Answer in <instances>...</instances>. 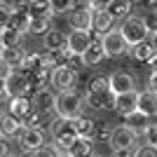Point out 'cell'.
<instances>
[{"label": "cell", "mask_w": 157, "mask_h": 157, "mask_svg": "<svg viewBox=\"0 0 157 157\" xmlns=\"http://www.w3.org/2000/svg\"><path fill=\"white\" fill-rule=\"evenodd\" d=\"M54 113L56 117L63 120H75L85 113V96L73 92H56V103H54Z\"/></svg>", "instance_id": "cell-1"}, {"label": "cell", "mask_w": 157, "mask_h": 157, "mask_svg": "<svg viewBox=\"0 0 157 157\" xmlns=\"http://www.w3.org/2000/svg\"><path fill=\"white\" fill-rule=\"evenodd\" d=\"M49 138H52V143L56 145L61 152H68L71 145L75 143V138H78V131L73 127V120L54 117L52 122H49Z\"/></svg>", "instance_id": "cell-2"}, {"label": "cell", "mask_w": 157, "mask_h": 157, "mask_svg": "<svg viewBox=\"0 0 157 157\" xmlns=\"http://www.w3.org/2000/svg\"><path fill=\"white\" fill-rule=\"evenodd\" d=\"M120 33L124 35V40L129 42V47L138 45V42H143V40L150 38V33H148V28H145L143 24V17H127L122 24H120Z\"/></svg>", "instance_id": "cell-3"}, {"label": "cell", "mask_w": 157, "mask_h": 157, "mask_svg": "<svg viewBox=\"0 0 157 157\" xmlns=\"http://www.w3.org/2000/svg\"><path fill=\"white\" fill-rule=\"evenodd\" d=\"M136 141H138V134L134 129H129L127 124H117V127H113L108 145H110L113 152H122V150H134Z\"/></svg>", "instance_id": "cell-4"}, {"label": "cell", "mask_w": 157, "mask_h": 157, "mask_svg": "<svg viewBox=\"0 0 157 157\" xmlns=\"http://www.w3.org/2000/svg\"><path fill=\"white\" fill-rule=\"evenodd\" d=\"M7 85V94H10V98L14 96H33V92H35V87H33L31 78H28L24 71H12L10 73V78L5 80Z\"/></svg>", "instance_id": "cell-5"}, {"label": "cell", "mask_w": 157, "mask_h": 157, "mask_svg": "<svg viewBox=\"0 0 157 157\" xmlns=\"http://www.w3.org/2000/svg\"><path fill=\"white\" fill-rule=\"evenodd\" d=\"M103 49L108 59H120L129 52V42L124 40V35L120 33V28H113L103 35Z\"/></svg>", "instance_id": "cell-6"}, {"label": "cell", "mask_w": 157, "mask_h": 157, "mask_svg": "<svg viewBox=\"0 0 157 157\" xmlns=\"http://www.w3.org/2000/svg\"><path fill=\"white\" fill-rule=\"evenodd\" d=\"M78 80H80V73L66 68V66H59L52 71V78H49V85L56 89V92H73L78 87Z\"/></svg>", "instance_id": "cell-7"}, {"label": "cell", "mask_w": 157, "mask_h": 157, "mask_svg": "<svg viewBox=\"0 0 157 157\" xmlns=\"http://www.w3.org/2000/svg\"><path fill=\"white\" fill-rule=\"evenodd\" d=\"M85 108L92 113L115 110V94L113 92H85Z\"/></svg>", "instance_id": "cell-8"}, {"label": "cell", "mask_w": 157, "mask_h": 157, "mask_svg": "<svg viewBox=\"0 0 157 157\" xmlns=\"http://www.w3.org/2000/svg\"><path fill=\"white\" fill-rule=\"evenodd\" d=\"M17 141H19L24 152H38L42 145H47L45 143V131L42 129H26V127H24L21 134L17 136Z\"/></svg>", "instance_id": "cell-9"}, {"label": "cell", "mask_w": 157, "mask_h": 157, "mask_svg": "<svg viewBox=\"0 0 157 157\" xmlns=\"http://www.w3.org/2000/svg\"><path fill=\"white\" fill-rule=\"evenodd\" d=\"M108 80H110V92L115 94V96H120V94H127V92H134L136 89V78L131 75V73L127 71H115L108 75Z\"/></svg>", "instance_id": "cell-10"}, {"label": "cell", "mask_w": 157, "mask_h": 157, "mask_svg": "<svg viewBox=\"0 0 157 157\" xmlns=\"http://www.w3.org/2000/svg\"><path fill=\"white\" fill-rule=\"evenodd\" d=\"M31 103H33V108H35L38 113H42V115H52V113H54V103H56V94H52L47 87H40V89L33 92Z\"/></svg>", "instance_id": "cell-11"}, {"label": "cell", "mask_w": 157, "mask_h": 157, "mask_svg": "<svg viewBox=\"0 0 157 157\" xmlns=\"http://www.w3.org/2000/svg\"><path fill=\"white\" fill-rule=\"evenodd\" d=\"M129 54H131V59L136 61V63H141V66H150L152 61H155V56H157L150 38L143 40V42H138V45H134V47H129Z\"/></svg>", "instance_id": "cell-12"}, {"label": "cell", "mask_w": 157, "mask_h": 157, "mask_svg": "<svg viewBox=\"0 0 157 157\" xmlns=\"http://www.w3.org/2000/svg\"><path fill=\"white\" fill-rule=\"evenodd\" d=\"M66 19H68V26L73 31H89L92 28V19H94V10H71V12L66 14Z\"/></svg>", "instance_id": "cell-13"}, {"label": "cell", "mask_w": 157, "mask_h": 157, "mask_svg": "<svg viewBox=\"0 0 157 157\" xmlns=\"http://www.w3.org/2000/svg\"><path fill=\"white\" fill-rule=\"evenodd\" d=\"M21 120H17L12 113H0V138H5V141H12L21 134Z\"/></svg>", "instance_id": "cell-14"}, {"label": "cell", "mask_w": 157, "mask_h": 157, "mask_svg": "<svg viewBox=\"0 0 157 157\" xmlns=\"http://www.w3.org/2000/svg\"><path fill=\"white\" fill-rule=\"evenodd\" d=\"M136 110H138V89L115 96V113L120 117H127V115H131Z\"/></svg>", "instance_id": "cell-15"}, {"label": "cell", "mask_w": 157, "mask_h": 157, "mask_svg": "<svg viewBox=\"0 0 157 157\" xmlns=\"http://www.w3.org/2000/svg\"><path fill=\"white\" fill-rule=\"evenodd\" d=\"M89 45H92V40H89V31H71V33H68V40H66L68 52L85 54Z\"/></svg>", "instance_id": "cell-16"}, {"label": "cell", "mask_w": 157, "mask_h": 157, "mask_svg": "<svg viewBox=\"0 0 157 157\" xmlns=\"http://www.w3.org/2000/svg\"><path fill=\"white\" fill-rule=\"evenodd\" d=\"M0 56L10 63V68L12 71H21L24 68V63H26V49L24 47H2L0 49Z\"/></svg>", "instance_id": "cell-17"}, {"label": "cell", "mask_w": 157, "mask_h": 157, "mask_svg": "<svg viewBox=\"0 0 157 157\" xmlns=\"http://www.w3.org/2000/svg\"><path fill=\"white\" fill-rule=\"evenodd\" d=\"M73 127H75V131H78V136L82 138H94V134H96V127H98V120H94L92 115H80V117L73 120Z\"/></svg>", "instance_id": "cell-18"}, {"label": "cell", "mask_w": 157, "mask_h": 157, "mask_svg": "<svg viewBox=\"0 0 157 157\" xmlns=\"http://www.w3.org/2000/svg\"><path fill=\"white\" fill-rule=\"evenodd\" d=\"M155 122V117H150V115H145V113L136 110V113H131V115H127L124 117V124L129 127V129H134L141 136V134H145V129Z\"/></svg>", "instance_id": "cell-19"}, {"label": "cell", "mask_w": 157, "mask_h": 157, "mask_svg": "<svg viewBox=\"0 0 157 157\" xmlns=\"http://www.w3.org/2000/svg\"><path fill=\"white\" fill-rule=\"evenodd\" d=\"M82 56H85V66L87 68H98V66L108 59V56H105V49H103V42H92Z\"/></svg>", "instance_id": "cell-20"}, {"label": "cell", "mask_w": 157, "mask_h": 157, "mask_svg": "<svg viewBox=\"0 0 157 157\" xmlns=\"http://www.w3.org/2000/svg\"><path fill=\"white\" fill-rule=\"evenodd\" d=\"M42 38H45V42H42V49H49V52L68 49V47H66V40H68V35H66L61 28H52V31L47 33V35H42Z\"/></svg>", "instance_id": "cell-21"}, {"label": "cell", "mask_w": 157, "mask_h": 157, "mask_svg": "<svg viewBox=\"0 0 157 157\" xmlns=\"http://www.w3.org/2000/svg\"><path fill=\"white\" fill-rule=\"evenodd\" d=\"M31 110H33V103H31L28 96H14V98H10V103H7V113H12L17 120H24Z\"/></svg>", "instance_id": "cell-22"}, {"label": "cell", "mask_w": 157, "mask_h": 157, "mask_svg": "<svg viewBox=\"0 0 157 157\" xmlns=\"http://www.w3.org/2000/svg\"><path fill=\"white\" fill-rule=\"evenodd\" d=\"M108 12H110V17L115 21H122L127 19V17H131V10H134V0H113L110 5L105 7Z\"/></svg>", "instance_id": "cell-23"}, {"label": "cell", "mask_w": 157, "mask_h": 157, "mask_svg": "<svg viewBox=\"0 0 157 157\" xmlns=\"http://www.w3.org/2000/svg\"><path fill=\"white\" fill-rule=\"evenodd\" d=\"M138 110L150 117H157V94H152L150 89L138 92Z\"/></svg>", "instance_id": "cell-24"}, {"label": "cell", "mask_w": 157, "mask_h": 157, "mask_svg": "<svg viewBox=\"0 0 157 157\" xmlns=\"http://www.w3.org/2000/svg\"><path fill=\"white\" fill-rule=\"evenodd\" d=\"M94 138H82V136H78L75 138V143L71 145V150H68V155L71 157H89V155H94Z\"/></svg>", "instance_id": "cell-25"}, {"label": "cell", "mask_w": 157, "mask_h": 157, "mask_svg": "<svg viewBox=\"0 0 157 157\" xmlns=\"http://www.w3.org/2000/svg\"><path fill=\"white\" fill-rule=\"evenodd\" d=\"M113 24H115V19L110 17V12L108 10H94V19H92V28H96V31L101 33H108L113 31Z\"/></svg>", "instance_id": "cell-26"}, {"label": "cell", "mask_w": 157, "mask_h": 157, "mask_svg": "<svg viewBox=\"0 0 157 157\" xmlns=\"http://www.w3.org/2000/svg\"><path fill=\"white\" fill-rule=\"evenodd\" d=\"M24 35H26V33L17 31V28H12V26L2 28V40H0V49H2V47H24Z\"/></svg>", "instance_id": "cell-27"}, {"label": "cell", "mask_w": 157, "mask_h": 157, "mask_svg": "<svg viewBox=\"0 0 157 157\" xmlns=\"http://www.w3.org/2000/svg\"><path fill=\"white\" fill-rule=\"evenodd\" d=\"M28 14L31 17H42V19H52V7H49V0H28Z\"/></svg>", "instance_id": "cell-28"}, {"label": "cell", "mask_w": 157, "mask_h": 157, "mask_svg": "<svg viewBox=\"0 0 157 157\" xmlns=\"http://www.w3.org/2000/svg\"><path fill=\"white\" fill-rule=\"evenodd\" d=\"M52 19H42V17H31V24H28V33L31 35H47L52 31Z\"/></svg>", "instance_id": "cell-29"}, {"label": "cell", "mask_w": 157, "mask_h": 157, "mask_svg": "<svg viewBox=\"0 0 157 157\" xmlns=\"http://www.w3.org/2000/svg\"><path fill=\"white\" fill-rule=\"evenodd\" d=\"M87 92H110V80H108V75H94L92 80H89V85H87Z\"/></svg>", "instance_id": "cell-30"}, {"label": "cell", "mask_w": 157, "mask_h": 157, "mask_svg": "<svg viewBox=\"0 0 157 157\" xmlns=\"http://www.w3.org/2000/svg\"><path fill=\"white\" fill-rule=\"evenodd\" d=\"M47 115H42V113H38L35 108H33L26 117L21 120V127H26V129H42V120Z\"/></svg>", "instance_id": "cell-31"}, {"label": "cell", "mask_w": 157, "mask_h": 157, "mask_svg": "<svg viewBox=\"0 0 157 157\" xmlns=\"http://www.w3.org/2000/svg\"><path fill=\"white\" fill-rule=\"evenodd\" d=\"M66 68H71V71H75V73L85 71V68H87V66H85V56H82V54L68 52V56H66Z\"/></svg>", "instance_id": "cell-32"}, {"label": "cell", "mask_w": 157, "mask_h": 157, "mask_svg": "<svg viewBox=\"0 0 157 157\" xmlns=\"http://www.w3.org/2000/svg\"><path fill=\"white\" fill-rule=\"evenodd\" d=\"M49 7H52V14H68L73 10L71 0H49Z\"/></svg>", "instance_id": "cell-33"}, {"label": "cell", "mask_w": 157, "mask_h": 157, "mask_svg": "<svg viewBox=\"0 0 157 157\" xmlns=\"http://www.w3.org/2000/svg\"><path fill=\"white\" fill-rule=\"evenodd\" d=\"M110 134H113V127H105V124L98 122L96 134H94V143H108V141H110Z\"/></svg>", "instance_id": "cell-34"}, {"label": "cell", "mask_w": 157, "mask_h": 157, "mask_svg": "<svg viewBox=\"0 0 157 157\" xmlns=\"http://www.w3.org/2000/svg\"><path fill=\"white\" fill-rule=\"evenodd\" d=\"M33 155H35V157H59L61 150H59L54 143H47V145H42L38 152H33Z\"/></svg>", "instance_id": "cell-35"}, {"label": "cell", "mask_w": 157, "mask_h": 157, "mask_svg": "<svg viewBox=\"0 0 157 157\" xmlns=\"http://www.w3.org/2000/svg\"><path fill=\"white\" fill-rule=\"evenodd\" d=\"M134 157H157V148L143 143V145H138V148H134Z\"/></svg>", "instance_id": "cell-36"}, {"label": "cell", "mask_w": 157, "mask_h": 157, "mask_svg": "<svg viewBox=\"0 0 157 157\" xmlns=\"http://www.w3.org/2000/svg\"><path fill=\"white\" fill-rule=\"evenodd\" d=\"M143 24L145 28H148V33H157V12H145L143 14Z\"/></svg>", "instance_id": "cell-37"}, {"label": "cell", "mask_w": 157, "mask_h": 157, "mask_svg": "<svg viewBox=\"0 0 157 157\" xmlns=\"http://www.w3.org/2000/svg\"><path fill=\"white\" fill-rule=\"evenodd\" d=\"M10 19H12V5H0V31L10 26Z\"/></svg>", "instance_id": "cell-38"}, {"label": "cell", "mask_w": 157, "mask_h": 157, "mask_svg": "<svg viewBox=\"0 0 157 157\" xmlns=\"http://www.w3.org/2000/svg\"><path fill=\"white\" fill-rule=\"evenodd\" d=\"M143 138H145V143H148V145H152V148H157V122H152V124L148 127V129H145Z\"/></svg>", "instance_id": "cell-39"}, {"label": "cell", "mask_w": 157, "mask_h": 157, "mask_svg": "<svg viewBox=\"0 0 157 157\" xmlns=\"http://www.w3.org/2000/svg\"><path fill=\"white\" fill-rule=\"evenodd\" d=\"M10 73H12V68H10V63H7L2 56H0V80L5 82L7 78H10Z\"/></svg>", "instance_id": "cell-40"}, {"label": "cell", "mask_w": 157, "mask_h": 157, "mask_svg": "<svg viewBox=\"0 0 157 157\" xmlns=\"http://www.w3.org/2000/svg\"><path fill=\"white\" fill-rule=\"evenodd\" d=\"M145 12H157V0H136Z\"/></svg>", "instance_id": "cell-41"}, {"label": "cell", "mask_w": 157, "mask_h": 157, "mask_svg": "<svg viewBox=\"0 0 157 157\" xmlns=\"http://www.w3.org/2000/svg\"><path fill=\"white\" fill-rule=\"evenodd\" d=\"M110 2L113 0H89V7H92V10H105Z\"/></svg>", "instance_id": "cell-42"}, {"label": "cell", "mask_w": 157, "mask_h": 157, "mask_svg": "<svg viewBox=\"0 0 157 157\" xmlns=\"http://www.w3.org/2000/svg\"><path fill=\"white\" fill-rule=\"evenodd\" d=\"M73 2V10H87L89 7V0H71ZM92 10V7H89Z\"/></svg>", "instance_id": "cell-43"}, {"label": "cell", "mask_w": 157, "mask_h": 157, "mask_svg": "<svg viewBox=\"0 0 157 157\" xmlns=\"http://www.w3.org/2000/svg\"><path fill=\"white\" fill-rule=\"evenodd\" d=\"M2 101H10V94H7V85L0 80V103H2Z\"/></svg>", "instance_id": "cell-44"}, {"label": "cell", "mask_w": 157, "mask_h": 157, "mask_svg": "<svg viewBox=\"0 0 157 157\" xmlns=\"http://www.w3.org/2000/svg\"><path fill=\"white\" fill-rule=\"evenodd\" d=\"M0 157H10V145L5 138H0Z\"/></svg>", "instance_id": "cell-45"}, {"label": "cell", "mask_w": 157, "mask_h": 157, "mask_svg": "<svg viewBox=\"0 0 157 157\" xmlns=\"http://www.w3.org/2000/svg\"><path fill=\"white\" fill-rule=\"evenodd\" d=\"M110 157H134V150H122V152H113Z\"/></svg>", "instance_id": "cell-46"}, {"label": "cell", "mask_w": 157, "mask_h": 157, "mask_svg": "<svg viewBox=\"0 0 157 157\" xmlns=\"http://www.w3.org/2000/svg\"><path fill=\"white\" fill-rule=\"evenodd\" d=\"M150 42H152V47H155V52H157V33H152V35H150Z\"/></svg>", "instance_id": "cell-47"}, {"label": "cell", "mask_w": 157, "mask_h": 157, "mask_svg": "<svg viewBox=\"0 0 157 157\" xmlns=\"http://www.w3.org/2000/svg\"><path fill=\"white\" fill-rule=\"evenodd\" d=\"M150 66H152V71H157V56H155V61H152Z\"/></svg>", "instance_id": "cell-48"}, {"label": "cell", "mask_w": 157, "mask_h": 157, "mask_svg": "<svg viewBox=\"0 0 157 157\" xmlns=\"http://www.w3.org/2000/svg\"><path fill=\"white\" fill-rule=\"evenodd\" d=\"M59 157H71V155H68V152H61V155Z\"/></svg>", "instance_id": "cell-49"}, {"label": "cell", "mask_w": 157, "mask_h": 157, "mask_svg": "<svg viewBox=\"0 0 157 157\" xmlns=\"http://www.w3.org/2000/svg\"><path fill=\"white\" fill-rule=\"evenodd\" d=\"M24 157H35V155H33V152H26V155H24Z\"/></svg>", "instance_id": "cell-50"}, {"label": "cell", "mask_w": 157, "mask_h": 157, "mask_svg": "<svg viewBox=\"0 0 157 157\" xmlns=\"http://www.w3.org/2000/svg\"><path fill=\"white\" fill-rule=\"evenodd\" d=\"M89 157H103V155H96V152H94V155H89Z\"/></svg>", "instance_id": "cell-51"}, {"label": "cell", "mask_w": 157, "mask_h": 157, "mask_svg": "<svg viewBox=\"0 0 157 157\" xmlns=\"http://www.w3.org/2000/svg\"><path fill=\"white\" fill-rule=\"evenodd\" d=\"M0 5H5V0H0Z\"/></svg>", "instance_id": "cell-52"}, {"label": "cell", "mask_w": 157, "mask_h": 157, "mask_svg": "<svg viewBox=\"0 0 157 157\" xmlns=\"http://www.w3.org/2000/svg\"><path fill=\"white\" fill-rule=\"evenodd\" d=\"M0 40H2V31H0Z\"/></svg>", "instance_id": "cell-53"}, {"label": "cell", "mask_w": 157, "mask_h": 157, "mask_svg": "<svg viewBox=\"0 0 157 157\" xmlns=\"http://www.w3.org/2000/svg\"><path fill=\"white\" fill-rule=\"evenodd\" d=\"M155 122H157V117H155Z\"/></svg>", "instance_id": "cell-54"}]
</instances>
